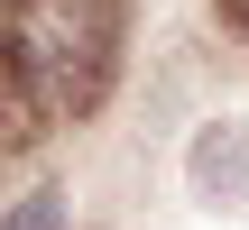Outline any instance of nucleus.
<instances>
[{
    "label": "nucleus",
    "instance_id": "obj_1",
    "mask_svg": "<svg viewBox=\"0 0 249 230\" xmlns=\"http://www.w3.org/2000/svg\"><path fill=\"white\" fill-rule=\"evenodd\" d=\"M120 9L111 0H0V138L83 120L111 92Z\"/></svg>",
    "mask_w": 249,
    "mask_h": 230
},
{
    "label": "nucleus",
    "instance_id": "obj_2",
    "mask_svg": "<svg viewBox=\"0 0 249 230\" xmlns=\"http://www.w3.org/2000/svg\"><path fill=\"white\" fill-rule=\"evenodd\" d=\"M0 230H65V194L37 184V194H18V203H0Z\"/></svg>",
    "mask_w": 249,
    "mask_h": 230
}]
</instances>
